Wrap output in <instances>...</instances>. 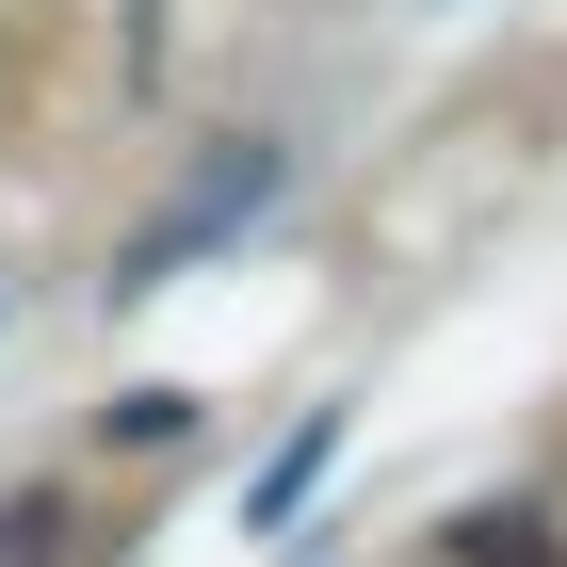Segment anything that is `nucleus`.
Segmentation results:
<instances>
[{"label": "nucleus", "mask_w": 567, "mask_h": 567, "mask_svg": "<svg viewBox=\"0 0 567 567\" xmlns=\"http://www.w3.org/2000/svg\"><path fill=\"white\" fill-rule=\"evenodd\" d=\"M324 454H341V422H324V405H308V437H292V454H276V471H260V503H244V519H292V503H308V471H324Z\"/></svg>", "instance_id": "obj_2"}, {"label": "nucleus", "mask_w": 567, "mask_h": 567, "mask_svg": "<svg viewBox=\"0 0 567 567\" xmlns=\"http://www.w3.org/2000/svg\"><path fill=\"white\" fill-rule=\"evenodd\" d=\"M260 195H276V146H227V178H212V195H195V212H163V227H146V244H131V276H114V292H163V276L195 260V244H212L227 212H260Z\"/></svg>", "instance_id": "obj_1"}, {"label": "nucleus", "mask_w": 567, "mask_h": 567, "mask_svg": "<svg viewBox=\"0 0 567 567\" xmlns=\"http://www.w3.org/2000/svg\"><path fill=\"white\" fill-rule=\"evenodd\" d=\"M454 551H471V567H551V551H535V519H471Z\"/></svg>", "instance_id": "obj_3"}]
</instances>
